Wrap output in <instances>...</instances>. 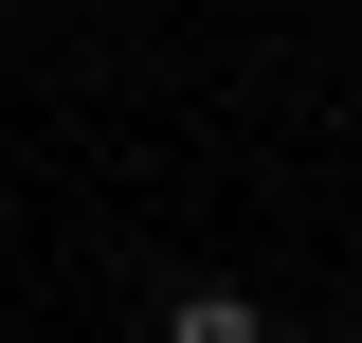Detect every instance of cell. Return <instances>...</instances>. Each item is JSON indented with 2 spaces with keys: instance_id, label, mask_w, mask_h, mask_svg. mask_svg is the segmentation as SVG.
<instances>
[{
  "instance_id": "obj_2",
  "label": "cell",
  "mask_w": 362,
  "mask_h": 343,
  "mask_svg": "<svg viewBox=\"0 0 362 343\" xmlns=\"http://www.w3.org/2000/svg\"><path fill=\"white\" fill-rule=\"evenodd\" d=\"M254 343H290V325H254Z\"/></svg>"
},
{
  "instance_id": "obj_1",
  "label": "cell",
  "mask_w": 362,
  "mask_h": 343,
  "mask_svg": "<svg viewBox=\"0 0 362 343\" xmlns=\"http://www.w3.org/2000/svg\"><path fill=\"white\" fill-rule=\"evenodd\" d=\"M163 343H254V307H235V289H181V307H163Z\"/></svg>"
}]
</instances>
